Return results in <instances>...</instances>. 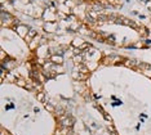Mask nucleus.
Here are the masks:
<instances>
[{"label":"nucleus","instance_id":"f03ea898","mask_svg":"<svg viewBox=\"0 0 151 135\" xmlns=\"http://www.w3.org/2000/svg\"><path fill=\"white\" fill-rule=\"evenodd\" d=\"M61 125L65 127H71L74 125V119H63L61 121Z\"/></svg>","mask_w":151,"mask_h":135},{"label":"nucleus","instance_id":"7ed1b4c3","mask_svg":"<svg viewBox=\"0 0 151 135\" xmlns=\"http://www.w3.org/2000/svg\"><path fill=\"white\" fill-rule=\"evenodd\" d=\"M35 35H36V31L35 30H29V35L26 36V41H27V43H30Z\"/></svg>","mask_w":151,"mask_h":135},{"label":"nucleus","instance_id":"423d86ee","mask_svg":"<svg viewBox=\"0 0 151 135\" xmlns=\"http://www.w3.org/2000/svg\"><path fill=\"white\" fill-rule=\"evenodd\" d=\"M104 116H105V119H106V120L110 121V122H111V121H112V119H111V117H110V116L107 115V113H104Z\"/></svg>","mask_w":151,"mask_h":135},{"label":"nucleus","instance_id":"20e7f679","mask_svg":"<svg viewBox=\"0 0 151 135\" xmlns=\"http://www.w3.org/2000/svg\"><path fill=\"white\" fill-rule=\"evenodd\" d=\"M37 100H40V102H45V96H44L43 93H39V94H37Z\"/></svg>","mask_w":151,"mask_h":135},{"label":"nucleus","instance_id":"39448f33","mask_svg":"<svg viewBox=\"0 0 151 135\" xmlns=\"http://www.w3.org/2000/svg\"><path fill=\"white\" fill-rule=\"evenodd\" d=\"M17 84H18L19 86H26V84H25V81L22 80V79H19L18 81H17Z\"/></svg>","mask_w":151,"mask_h":135},{"label":"nucleus","instance_id":"f257e3e1","mask_svg":"<svg viewBox=\"0 0 151 135\" xmlns=\"http://www.w3.org/2000/svg\"><path fill=\"white\" fill-rule=\"evenodd\" d=\"M50 61H52V63L54 64H62L63 63V58H62V55H52V58H50Z\"/></svg>","mask_w":151,"mask_h":135}]
</instances>
